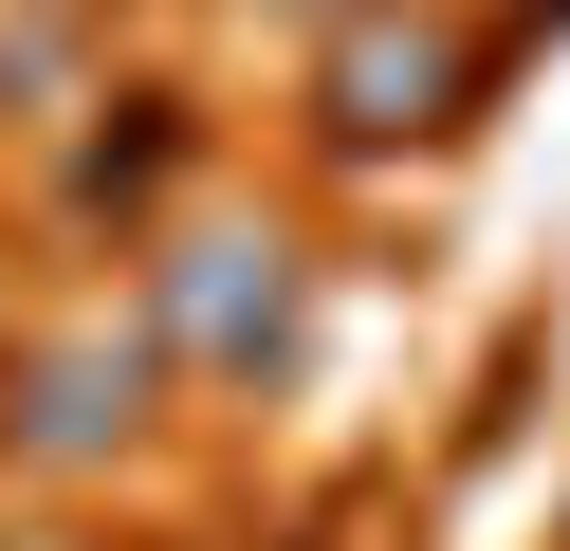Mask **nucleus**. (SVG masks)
<instances>
[{
	"mask_svg": "<svg viewBox=\"0 0 570 551\" xmlns=\"http://www.w3.org/2000/svg\"><path fill=\"white\" fill-rule=\"evenodd\" d=\"M295 313H313L295 220H239V203L166 220V257H148V350H166V367H203V386H258V367H295Z\"/></svg>",
	"mask_w": 570,
	"mask_h": 551,
	"instance_id": "nucleus-1",
	"label": "nucleus"
},
{
	"mask_svg": "<svg viewBox=\"0 0 570 551\" xmlns=\"http://www.w3.org/2000/svg\"><path fill=\"white\" fill-rule=\"evenodd\" d=\"M460 110H479V37L442 19V0H368V19L313 37V129L350 147V166H386V147H442Z\"/></svg>",
	"mask_w": 570,
	"mask_h": 551,
	"instance_id": "nucleus-2",
	"label": "nucleus"
},
{
	"mask_svg": "<svg viewBox=\"0 0 570 551\" xmlns=\"http://www.w3.org/2000/svg\"><path fill=\"white\" fill-rule=\"evenodd\" d=\"M148 386H166L148 313H75V331H38V350H19V386H0V441H19L38 478L129 460V441H148Z\"/></svg>",
	"mask_w": 570,
	"mask_h": 551,
	"instance_id": "nucleus-3",
	"label": "nucleus"
},
{
	"mask_svg": "<svg viewBox=\"0 0 570 551\" xmlns=\"http://www.w3.org/2000/svg\"><path fill=\"white\" fill-rule=\"evenodd\" d=\"M166 184H185V110H166V92H129V129H75L56 203H75V220H148Z\"/></svg>",
	"mask_w": 570,
	"mask_h": 551,
	"instance_id": "nucleus-4",
	"label": "nucleus"
},
{
	"mask_svg": "<svg viewBox=\"0 0 570 551\" xmlns=\"http://www.w3.org/2000/svg\"><path fill=\"white\" fill-rule=\"evenodd\" d=\"M258 19H295V37H332V19H368V0H258Z\"/></svg>",
	"mask_w": 570,
	"mask_h": 551,
	"instance_id": "nucleus-5",
	"label": "nucleus"
}]
</instances>
